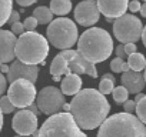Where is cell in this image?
Segmentation results:
<instances>
[{
	"label": "cell",
	"instance_id": "cell-1",
	"mask_svg": "<svg viewBox=\"0 0 146 137\" xmlns=\"http://www.w3.org/2000/svg\"><path fill=\"white\" fill-rule=\"evenodd\" d=\"M110 104L108 99L96 89H83L73 96L70 101V114L82 130H93L108 119Z\"/></svg>",
	"mask_w": 146,
	"mask_h": 137
},
{
	"label": "cell",
	"instance_id": "cell-2",
	"mask_svg": "<svg viewBox=\"0 0 146 137\" xmlns=\"http://www.w3.org/2000/svg\"><path fill=\"white\" fill-rule=\"evenodd\" d=\"M113 49L112 36L102 27H89L78 39V50L93 64L108 60Z\"/></svg>",
	"mask_w": 146,
	"mask_h": 137
},
{
	"label": "cell",
	"instance_id": "cell-3",
	"mask_svg": "<svg viewBox=\"0 0 146 137\" xmlns=\"http://www.w3.org/2000/svg\"><path fill=\"white\" fill-rule=\"evenodd\" d=\"M98 137H146V124L130 113H116L100 124Z\"/></svg>",
	"mask_w": 146,
	"mask_h": 137
},
{
	"label": "cell",
	"instance_id": "cell-4",
	"mask_svg": "<svg viewBox=\"0 0 146 137\" xmlns=\"http://www.w3.org/2000/svg\"><path fill=\"white\" fill-rule=\"evenodd\" d=\"M49 54V41L40 33L25 32L16 41V57L25 64L36 66L44 63Z\"/></svg>",
	"mask_w": 146,
	"mask_h": 137
},
{
	"label": "cell",
	"instance_id": "cell-5",
	"mask_svg": "<svg viewBox=\"0 0 146 137\" xmlns=\"http://www.w3.org/2000/svg\"><path fill=\"white\" fill-rule=\"evenodd\" d=\"M39 137H88L70 113L50 116L39 128Z\"/></svg>",
	"mask_w": 146,
	"mask_h": 137
},
{
	"label": "cell",
	"instance_id": "cell-6",
	"mask_svg": "<svg viewBox=\"0 0 146 137\" xmlns=\"http://www.w3.org/2000/svg\"><path fill=\"white\" fill-rule=\"evenodd\" d=\"M47 41L60 50H69L78 43V26L67 17L52 20L47 27Z\"/></svg>",
	"mask_w": 146,
	"mask_h": 137
},
{
	"label": "cell",
	"instance_id": "cell-7",
	"mask_svg": "<svg viewBox=\"0 0 146 137\" xmlns=\"http://www.w3.org/2000/svg\"><path fill=\"white\" fill-rule=\"evenodd\" d=\"M143 24L135 14H123L113 22V34L122 43H135L142 37Z\"/></svg>",
	"mask_w": 146,
	"mask_h": 137
},
{
	"label": "cell",
	"instance_id": "cell-8",
	"mask_svg": "<svg viewBox=\"0 0 146 137\" xmlns=\"http://www.w3.org/2000/svg\"><path fill=\"white\" fill-rule=\"evenodd\" d=\"M37 96L35 83L26 80V79H19L13 83H10L9 90H7V97L13 103L15 107L17 109H27L32 103H35Z\"/></svg>",
	"mask_w": 146,
	"mask_h": 137
},
{
	"label": "cell",
	"instance_id": "cell-9",
	"mask_svg": "<svg viewBox=\"0 0 146 137\" xmlns=\"http://www.w3.org/2000/svg\"><path fill=\"white\" fill-rule=\"evenodd\" d=\"M64 94L62 90L53 86H46L43 87L37 96H36V104L39 110L47 116H53L56 113H60L63 104H64Z\"/></svg>",
	"mask_w": 146,
	"mask_h": 137
},
{
	"label": "cell",
	"instance_id": "cell-10",
	"mask_svg": "<svg viewBox=\"0 0 146 137\" xmlns=\"http://www.w3.org/2000/svg\"><path fill=\"white\" fill-rule=\"evenodd\" d=\"M67 63V67L70 73H75V74H88L92 79L98 77V70L93 63H90L89 60H86L82 53L79 50H62V53H59Z\"/></svg>",
	"mask_w": 146,
	"mask_h": 137
},
{
	"label": "cell",
	"instance_id": "cell-11",
	"mask_svg": "<svg viewBox=\"0 0 146 137\" xmlns=\"http://www.w3.org/2000/svg\"><path fill=\"white\" fill-rule=\"evenodd\" d=\"M37 116L29 109L19 110L12 120V127L19 136H32L37 130Z\"/></svg>",
	"mask_w": 146,
	"mask_h": 137
},
{
	"label": "cell",
	"instance_id": "cell-12",
	"mask_svg": "<svg viewBox=\"0 0 146 137\" xmlns=\"http://www.w3.org/2000/svg\"><path fill=\"white\" fill-rule=\"evenodd\" d=\"M99 9L96 0H83L75 7V20L83 27H92L99 20Z\"/></svg>",
	"mask_w": 146,
	"mask_h": 137
},
{
	"label": "cell",
	"instance_id": "cell-13",
	"mask_svg": "<svg viewBox=\"0 0 146 137\" xmlns=\"http://www.w3.org/2000/svg\"><path fill=\"white\" fill-rule=\"evenodd\" d=\"M39 76V67L37 66H30V64H25L20 60H13L7 73V82L13 83L19 79H26L32 83H36Z\"/></svg>",
	"mask_w": 146,
	"mask_h": 137
},
{
	"label": "cell",
	"instance_id": "cell-14",
	"mask_svg": "<svg viewBox=\"0 0 146 137\" xmlns=\"http://www.w3.org/2000/svg\"><path fill=\"white\" fill-rule=\"evenodd\" d=\"M99 12L106 17V22L112 23L117 17L126 14L129 0H96Z\"/></svg>",
	"mask_w": 146,
	"mask_h": 137
},
{
	"label": "cell",
	"instance_id": "cell-15",
	"mask_svg": "<svg viewBox=\"0 0 146 137\" xmlns=\"http://www.w3.org/2000/svg\"><path fill=\"white\" fill-rule=\"evenodd\" d=\"M16 34L10 30H0V64H6L16 57Z\"/></svg>",
	"mask_w": 146,
	"mask_h": 137
},
{
	"label": "cell",
	"instance_id": "cell-16",
	"mask_svg": "<svg viewBox=\"0 0 146 137\" xmlns=\"http://www.w3.org/2000/svg\"><path fill=\"white\" fill-rule=\"evenodd\" d=\"M145 76L140 72H125L122 76V86L126 87V90L132 94H137L142 93L143 87H145Z\"/></svg>",
	"mask_w": 146,
	"mask_h": 137
},
{
	"label": "cell",
	"instance_id": "cell-17",
	"mask_svg": "<svg viewBox=\"0 0 146 137\" xmlns=\"http://www.w3.org/2000/svg\"><path fill=\"white\" fill-rule=\"evenodd\" d=\"M60 90L66 96H75L82 90V79L79 74H67L60 82Z\"/></svg>",
	"mask_w": 146,
	"mask_h": 137
},
{
	"label": "cell",
	"instance_id": "cell-18",
	"mask_svg": "<svg viewBox=\"0 0 146 137\" xmlns=\"http://www.w3.org/2000/svg\"><path fill=\"white\" fill-rule=\"evenodd\" d=\"M50 74L52 76H62V74H72L70 70H69V67H67V63L66 60L57 54L53 60H52V64H50Z\"/></svg>",
	"mask_w": 146,
	"mask_h": 137
},
{
	"label": "cell",
	"instance_id": "cell-19",
	"mask_svg": "<svg viewBox=\"0 0 146 137\" xmlns=\"http://www.w3.org/2000/svg\"><path fill=\"white\" fill-rule=\"evenodd\" d=\"M50 10L53 14L66 16L72 10V0H50Z\"/></svg>",
	"mask_w": 146,
	"mask_h": 137
},
{
	"label": "cell",
	"instance_id": "cell-20",
	"mask_svg": "<svg viewBox=\"0 0 146 137\" xmlns=\"http://www.w3.org/2000/svg\"><path fill=\"white\" fill-rule=\"evenodd\" d=\"M33 17L37 20L39 24H50L53 20V13L50 10V7L46 6H39L35 9L33 12Z\"/></svg>",
	"mask_w": 146,
	"mask_h": 137
},
{
	"label": "cell",
	"instance_id": "cell-21",
	"mask_svg": "<svg viewBox=\"0 0 146 137\" xmlns=\"http://www.w3.org/2000/svg\"><path fill=\"white\" fill-rule=\"evenodd\" d=\"M127 64L130 67V70L133 72H142L145 70V67H146V59L142 53H133L130 56H127Z\"/></svg>",
	"mask_w": 146,
	"mask_h": 137
},
{
	"label": "cell",
	"instance_id": "cell-22",
	"mask_svg": "<svg viewBox=\"0 0 146 137\" xmlns=\"http://www.w3.org/2000/svg\"><path fill=\"white\" fill-rule=\"evenodd\" d=\"M13 10V0H0V27L5 26Z\"/></svg>",
	"mask_w": 146,
	"mask_h": 137
},
{
	"label": "cell",
	"instance_id": "cell-23",
	"mask_svg": "<svg viewBox=\"0 0 146 137\" xmlns=\"http://www.w3.org/2000/svg\"><path fill=\"white\" fill-rule=\"evenodd\" d=\"M112 94H113V100H115L117 104H123L126 100H129V99H127V97H129V92H127L126 87H123V86L115 87L113 92H112Z\"/></svg>",
	"mask_w": 146,
	"mask_h": 137
},
{
	"label": "cell",
	"instance_id": "cell-24",
	"mask_svg": "<svg viewBox=\"0 0 146 137\" xmlns=\"http://www.w3.org/2000/svg\"><path fill=\"white\" fill-rule=\"evenodd\" d=\"M15 106H13V103L10 101V99L7 97V96H2L0 97V110L3 111V114H10V113H13L15 111Z\"/></svg>",
	"mask_w": 146,
	"mask_h": 137
},
{
	"label": "cell",
	"instance_id": "cell-25",
	"mask_svg": "<svg viewBox=\"0 0 146 137\" xmlns=\"http://www.w3.org/2000/svg\"><path fill=\"white\" fill-rule=\"evenodd\" d=\"M113 89H115V82L108 80V79H102V80H100V83H99V92H100L103 96L110 94V93L113 92Z\"/></svg>",
	"mask_w": 146,
	"mask_h": 137
},
{
	"label": "cell",
	"instance_id": "cell-26",
	"mask_svg": "<svg viewBox=\"0 0 146 137\" xmlns=\"http://www.w3.org/2000/svg\"><path fill=\"white\" fill-rule=\"evenodd\" d=\"M136 114H137V119L146 124V96L136 104Z\"/></svg>",
	"mask_w": 146,
	"mask_h": 137
},
{
	"label": "cell",
	"instance_id": "cell-27",
	"mask_svg": "<svg viewBox=\"0 0 146 137\" xmlns=\"http://www.w3.org/2000/svg\"><path fill=\"white\" fill-rule=\"evenodd\" d=\"M125 64H126V61H125L123 59L116 57V59L112 60V63H110V68H112V72H113V73H122Z\"/></svg>",
	"mask_w": 146,
	"mask_h": 137
},
{
	"label": "cell",
	"instance_id": "cell-28",
	"mask_svg": "<svg viewBox=\"0 0 146 137\" xmlns=\"http://www.w3.org/2000/svg\"><path fill=\"white\" fill-rule=\"evenodd\" d=\"M37 20L33 17V16H30V17H27V19H25V22H23V26H25V30H27V32H33L36 27H37Z\"/></svg>",
	"mask_w": 146,
	"mask_h": 137
},
{
	"label": "cell",
	"instance_id": "cell-29",
	"mask_svg": "<svg viewBox=\"0 0 146 137\" xmlns=\"http://www.w3.org/2000/svg\"><path fill=\"white\" fill-rule=\"evenodd\" d=\"M10 32H12L13 34H16V36H20V34H23V33H25V26H23V23L17 22V23L12 24V29H10Z\"/></svg>",
	"mask_w": 146,
	"mask_h": 137
},
{
	"label": "cell",
	"instance_id": "cell-30",
	"mask_svg": "<svg viewBox=\"0 0 146 137\" xmlns=\"http://www.w3.org/2000/svg\"><path fill=\"white\" fill-rule=\"evenodd\" d=\"M123 110H125V113H133V111H136V103L133 101V100H126L125 103H123Z\"/></svg>",
	"mask_w": 146,
	"mask_h": 137
},
{
	"label": "cell",
	"instance_id": "cell-31",
	"mask_svg": "<svg viewBox=\"0 0 146 137\" xmlns=\"http://www.w3.org/2000/svg\"><path fill=\"white\" fill-rule=\"evenodd\" d=\"M7 90V79L3 76V73L0 72V97L3 96V93Z\"/></svg>",
	"mask_w": 146,
	"mask_h": 137
},
{
	"label": "cell",
	"instance_id": "cell-32",
	"mask_svg": "<svg viewBox=\"0 0 146 137\" xmlns=\"http://www.w3.org/2000/svg\"><path fill=\"white\" fill-rule=\"evenodd\" d=\"M136 51H137L136 43H126L125 44V53H126V56H130V54H133Z\"/></svg>",
	"mask_w": 146,
	"mask_h": 137
},
{
	"label": "cell",
	"instance_id": "cell-33",
	"mask_svg": "<svg viewBox=\"0 0 146 137\" xmlns=\"http://www.w3.org/2000/svg\"><path fill=\"white\" fill-rule=\"evenodd\" d=\"M140 2H137V0H132V2H129V6L127 9L132 12V13H136V12H140Z\"/></svg>",
	"mask_w": 146,
	"mask_h": 137
},
{
	"label": "cell",
	"instance_id": "cell-34",
	"mask_svg": "<svg viewBox=\"0 0 146 137\" xmlns=\"http://www.w3.org/2000/svg\"><path fill=\"white\" fill-rule=\"evenodd\" d=\"M17 22H20V14H19V12L12 10V14H10V17H9L7 23L12 26V24H15V23H17Z\"/></svg>",
	"mask_w": 146,
	"mask_h": 137
},
{
	"label": "cell",
	"instance_id": "cell-35",
	"mask_svg": "<svg viewBox=\"0 0 146 137\" xmlns=\"http://www.w3.org/2000/svg\"><path fill=\"white\" fill-rule=\"evenodd\" d=\"M115 53H116V56H117V57H120V59H123V60H125L126 53H125V46H123V44H119V46L115 49Z\"/></svg>",
	"mask_w": 146,
	"mask_h": 137
},
{
	"label": "cell",
	"instance_id": "cell-36",
	"mask_svg": "<svg viewBox=\"0 0 146 137\" xmlns=\"http://www.w3.org/2000/svg\"><path fill=\"white\" fill-rule=\"evenodd\" d=\"M16 2L19 3V6H22V7H27V6L35 5L37 0H16Z\"/></svg>",
	"mask_w": 146,
	"mask_h": 137
},
{
	"label": "cell",
	"instance_id": "cell-37",
	"mask_svg": "<svg viewBox=\"0 0 146 137\" xmlns=\"http://www.w3.org/2000/svg\"><path fill=\"white\" fill-rule=\"evenodd\" d=\"M27 109H29V110H30L32 113H35L36 116L39 114V107H37V104H36V103H32V104H30V106H29Z\"/></svg>",
	"mask_w": 146,
	"mask_h": 137
},
{
	"label": "cell",
	"instance_id": "cell-38",
	"mask_svg": "<svg viewBox=\"0 0 146 137\" xmlns=\"http://www.w3.org/2000/svg\"><path fill=\"white\" fill-rule=\"evenodd\" d=\"M9 68H10V66H7V64H0V72L2 73H9Z\"/></svg>",
	"mask_w": 146,
	"mask_h": 137
},
{
	"label": "cell",
	"instance_id": "cell-39",
	"mask_svg": "<svg viewBox=\"0 0 146 137\" xmlns=\"http://www.w3.org/2000/svg\"><path fill=\"white\" fill-rule=\"evenodd\" d=\"M143 97H145V96H143L142 93H137V94H135V100H133V101H135V103L137 104V103H139V101H140V100H142Z\"/></svg>",
	"mask_w": 146,
	"mask_h": 137
},
{
	"label": "cell",
	"instance_id": "cell-40",
	"mask_svg": "<svg viewBox=\"0 0 146 137\" xmlns=\"http://www.w3.org/2000/svg\"><path fill=\"white\" fill-rule=\"evenodd\" d=\"M140 14L143 17H146V2H143V5L140 6Z\"/></svg>",
	"mask_w": 146,
	"mask_h": 137
},
{
	"label": "cell",
	"instance_id": "cell-41",
	"mask_svg": "<svg viewBox=\"0 0 146 137\" xmlns=\"http://www.w3.org/2000/svg\"><path fill=\"white\" fill-rule=\"evenodd\" d=\"M140 39H142V41H143V46L146 47V26L143 27V32H142V37H140Z\"/></svg>",
	"mask_w": 146,
	"mask_h": 137
},
{
	"label": "cell",
	"instance_id": "cell-42",
	"mask_svg": "<svg viewBox=\"0 0 146 137\" xmlns=\"http://www.w3.org/2000/svg\"><path fill=\"white\" fill-rule=\"evenodd\" d=\"M102 79H108V80H112V82H116V79H115V76H112L110 73H106V74H103V77Z\"/></svg>",
	"mask_w": 146,
	"mask_h": 137
},
{
	"label": "cell",
	"instance_id": "cell-43",
	"mask_svg": "<svg viewBox=\"0 0 146 137\" xmlns=\"http://www.w3.org/2000/svg\"><path fill=\"white\" fill-rule=\"evenodd\" d=\"M62 110H63L64 113H70V103H64L63 107H62Z\"/></svg>",
	"mask_w": 146,
	"mask_h": 137
},
{
	"label": "cell",
	"instance_id": "cell-44",
	"mask_svg": "<svg viewBox=\"0 0 146 137\" xmlns=\"http://www.w3.org/2000/svg\"><path fill=\"white\" fill-rule=\"evenodd\" d=\"M3 123H5V120H3V111L0 110V131H2V128H3Z\"/></svg>",
	"mask_w": 146,
	"mask_h": 137
},
{
	"label": "cell",
	"instance_id": "cell-45",
	"mask_svg": "<svg viewBox=\"0 0 146 137\" xmlns=\"http://www.w3.org/2000/svg\"><path fill=\"white\" fill-rule=\"evenodd\" d=\"M52 77H53V80H54V82H62L60 76H52Z\"/></svg>",
	"mask_w": 146,
	"mask_h": 137
},
{
	"label": "cell",
	"instance_id": "cell-46",
	"mask_svg": "<svg viewBox=\"0 0 146 137\" xmlns=\"http://www.w3.org/2000/svg\"><path fill=\"white\" fill-rule=\"evenodd\" d=\"M143 76H145V83H146V67H145V73H143Z\"/></svg>",
	"mask_w": 146,
	"mask_h": 137
},
{
	"label": "cell",
	"instance_id": "cell-47",
	"mask_svg": "<svg viewBox=\"0 0 146 137\" xmlns=\"http://www.w3.org/2000/svg\"><path fill=\"white\" fill-rule=\"evenodd\" d=\"M15 137H32V136H19V134H17V136H15Z\"/></svg>",
	"mask_w": 146,
	"mask_h": 137
},
{
	"label": "cell",
	"instance_id": "cell-48",
	"mask_svg": "<svg viewBox=\"0 0 146 137\" xmlns=\"http://www.w3.org/2000/svg\"><path fill=\"white\" fill-rule=\"evenodd\" d=\"M143 2H146V0H143Z\"/></svg>",
	"mask_w": 146,
	"mask_h": 137
}]
</instances>
